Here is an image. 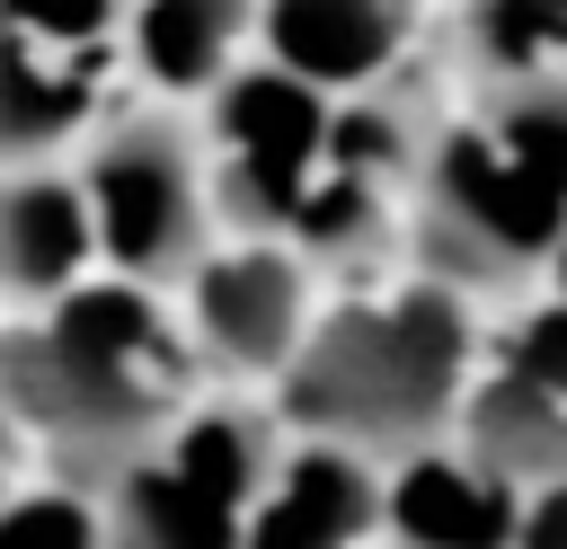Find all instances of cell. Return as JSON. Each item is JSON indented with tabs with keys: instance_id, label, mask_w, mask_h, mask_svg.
<instances>
[{
	"instance_id": "obj_19",
	"label": "cell",
	"mask_w": 567,
	"mask_h": 549,
	"mask_svg": "<svg viewBox=\"0 0 567 549\" xmlns=\"http://www.w3.org/2000/svg\"><path fill=\"white\" fill-rule=\"evenodd\" d=\"M496 363H505V372H523V381H540L549 398H567V301H540V310H523V319L505 328Z\"/></svg>"
},
{
	"instance_id": "obj_2",
	"label": "cell",
	"mask_w": 567,
	"mask_h": 549,
	"mask_svg": "<svg viewBox=\"0 0 567 549\" xmlns=\"http://www.w3.org/2000/svg\"><path fill=\"white\" fill-rule=\"evenodd\" d=\"M470 310L452 283H399L390 301H346L310 328L301 363L284 372L275 416L301 425V443H337L363 460H416L461 434L470 398Z\"/></svg>"
},
{
	"instance_id": "obj_12",
	"label": "cell",
	"mask_w": 567,
	"mask_h": 549,
	"mask_svg": "<svg viewBox=\"0 0 567 549\" xmlns=\"http://www.w3.org/2000/svg\"><path fill=\"white\" fill-rule=\"evenodd\" d=\"M0 27H9V18H0ZM106 53H124V44H106ZM106 53H62V44L9 27V53H0V62H9V80H0V151H9L18 168H44V151H62V142L89 124Z\"/></svg>"
},
{
	"instance_id": "obj_15",
	"label": "cell",
	"mask_w": 567,
	"mask_h": 549,
	"mask_svg": "<svg viewBox=\"0 0 567 549\" xmlns=\"http://www.w3.org/2000/svg\"><path fill=\"white\" fill-rule=\"evenodd\" d=\"M461 35V62L496 89H540V80H567V9L558 0H496V9H461L452 18Z\"/></svg>"
},
{
	"instance_id": "obj_7",
	"label": "cell",
	"mask_w": 567,
	"mask_h": 549,
	"mask_svg": "<svg viewBox=\"0 0 567 549\" xmlns=\"http://www.w3.org/2000/svg\"><path fill=\"white\" fill-rule=\"evenodd\" d=\"M372 531H390V478L337 443H292L275 496L248 514V549H363Z\"/></svg>"
},
{
	"instance_id": "obj_10",
	"label": "cell",
	"mask_w": 567,
	"mask_h": 549,
	"mask_svg": "<svg viewBox=\"0 0 567 549\" xmlns=\"http://www.w3.org/2000/svg\"><path fill=\"white\" fill-rule=\"evenodd\" d=\"M487 478H505L514 496L567 487V398H549L540 381L487 363L461 398V434H452Z\"/></svg>"
},
{
	"instance_id": "obj_3",
	"label": "cell",
	"mask_w": 567,
	"mask_h": 549,
	"mask_svg": "<svg viewBox=\"0 0 567 549\" xmlns=\"http://www.w3.org/2000/svg\"><path fill=\"white\" fill-rule=\"evenodd\" d=\"M416 266L425 283L452 292H514L532 274L558 266L567 248V195L540 186L532 168H514L478 124L434 133L425 168H416Z\"/></svg>"
},
{
	"instance_id": "obj_13",
	"label": "cell",
	"mask_w": 567,
	"mask_h": 549,
	"mask_svg": "<svg viewBox=\"0 0 567 549\" xmlns=\"http://www.w3.org/2000/svg\"><path fill=\"white\" fill-rule=\"evenodd\" d=\"M186 487H204L213 505H230V514H257L266 496H275V478H284V416L275 407H239V398H204V407H186V425L168 434V452H159Z\"/></svg>"
},
{
	"instance_id": "obj_6",
	"label": "cell",
	"mask_w": 567,
	"mask_h": 549,
	"mask_svg": "<svg viewBox=\"0 0 567 549\" xmlns=\"http://www.w3.org/2000/svg\"><path fill=\"white\" fill-rule=\"evenodd\" d=\"M416 27H425L416 9H381V0H284V9H257V53L310 80L319 97L328 89L372 97L416 53Z\"/></svg>"
},
{
	"instance_id": "obj_4",
	"label": "cell",
	"mask_w": 567,
	"mask_h": 549,
	"mask_svg": "<svg viewBox=\"0 0 567 549\" xmlns=\"http://www.w3.org/2000/svg\"><path fill=\"white\" fill-rule=\"evenodd\" d=\"M80 186L97 213V248L124 283L168 292L213 266V195L177 115H106L80 159Z\"/></svg>"
},
{
	"instance_id": "obj_14",
	"label": "cell",
	"mask_w": 567,
	"mask_h": 549,
	"mask_svg": "<svg viewBox=\"0 0 567 549\" xmlns=\"http://www.w3.org/2000/svg\"><path fill=\"white\" fill-rule=\"evenodd\" d=\"M97 505H106V540H115V549H248V514L213 505V496L186 487L168 460L124 469Z\"/></svg>"
},
{
	"instance_id": "obj_1",
	"label": "cell",
	"mask_w": 567,
	"mask_h": 549,
	"mask_svg": "<svg viewBox=\"0 0 567 549\" xmlns=\"http://www.w3.org/2000/svg\"><path fill=\"white\" fill-rule=\"evenodd\" d=\"M9 372V416L53 443L62 487L106 496L124 469L159 460L168 434L186 425V345L159 319V292L106 274L27 319L0 354Z\"/></svg>"
},
{
	"instance_id": "obj_17",
	"label": "cell",
	"mask_w": 567,
	"mask_h": 549,
	"mask_svg": "<svg viewBox=\"0 0 567 549\" xmlns=\"http://www.w3.org/2000/svg\"><path fill=\"white\" fill-rule=\"evenodd\" d=\"M478 133H487L514 168H532L540 186H558V195H567V80L496 89V97H487V115H478Z\"/></svg>"
},
{
	"instance_id": "obj_20",
	"label": "cell",
	"mask_w": 567,
	"mask_h": 549,
	"mask_svg": "<svg viewBox=\"0 0 567 549\" xmlns=\"http://www.w3.org/2000/svg\"><path fill=\"white\" fill-rule=\"evenodd\" d=\"M523 549H567V487H540L523 505Z\"/></svg>"
},
{
	"instance_id": "obj_5",
	"label": "cell",
	"mask_w": 567,
	"mask_h": 549,
	"mask_svg": "<svg viewBox=\"0 0 567 549\" xmlns=\"http://www.w3.org/2000/svg\"><path fill=\"white\" fill-rule=\"evenodd\" d=\"M186 319H195V354L239 372V381H284L310 345V266L284 239H239L221 248L195 283H186Z\"/></svg>"
},
{
	"instance_id": "obj_11",
	"label": "cell",
	"mask_w": 567,
	"mask_h": 549,
	"mask_svg": "<svg viewBox=\"0 0 567 549\" xmlns=\"http://www.w3.org/2000/svg\"><path fill=\"white\" fill-rule=\"evenodd\" d=\"M257 9H213V0H151L124 9V53L159 97H221L248 71Z\"/></svg>"
},
{
	"instance_id": "obj_21",
	"label": "cell",
	"mask_w": 567,
	"mask_h": 549,
	"mask_svg": "<svg viewBox=\"0 0 567 549\" xmlns=\"http://www.w3.org/2000/svg\"><path fill=\"white\" fill-rule=\"evenodd\" d=\"M549 301H567V248H558V266H549Z\"/></svg>"
},
{
	"instance_id": "obj_16",
	"label": "cell",
	"mask_w": 567,
	"mask_h": 549,
	"mask_svg": "<svg viewBox=\"0 0 567 549\" xmlns=\"http://www.w3.org/2000/svg\"><path fill=\"white\" fill-rule=\"evenodd\" d=\"M292 248H301V266H372L390 248V186L319 168V186L292 221Z\"/></svg>"
},
{
	"instance_id": "obj_8",
	"label": "cell",
	"mask_w": 567,
	"mask_h": 549,
	"mask_svg": "<svg viewBox=\"0 0 567 549\" xmlns=\"http://www.w3.org/2000/svg\"><path fill=\"white\" fill-rule=\"evenodd\" d=\"M89 257H106V248H97L80 168H18L0 195V283L27 310H53L89 283Z\"/></svg>"
},
{
	"instance_id": "obj_18",
	"label": "cell",
	"mask_w": 567,
	"mask_h": 549,
	"mask_svg": "<svg viewBox=\"0 0 567 549\" xmlns=\"http://www.w3.org/2000/svg\"><path fill=\"white\" fill-rule=\"evenodd\" d=\"M0 549H115L106 540V505L80 487H27L0 514Z\"/></svg>"
},
{
	"instance_id": "obj_9",
	"label": "cell",
	"mask_w": 567,
	"mask_h": 549,
	"mask_svg": "<svg viewBox=\"0 0 567 549\" xmlns=\"http://www.w3.org/2000/svg\"><path fill=\"white\" fill-rule=\"evenodd\" d=\"M523 505L470 452H416L390 469V540L399 549H523Z\"/></svg>"
}]
</instances>
